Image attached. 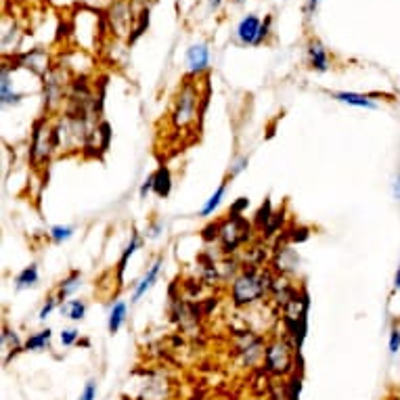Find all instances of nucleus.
I'll use <instances>...</instances> for the list:
<instances>
[{
	"label": "nucleus",
	"instance_id": "nucleus-1",
	"mask_svg": "<svg viewBox=\"0 0 400 400\" xmlns=\"http://www.w3.org/2000/svg\"><path fill=\"white\" fill-rule=\"evenodd\" d=\"M271 287H273L271 275L269 273H256L252 269L233 281L230 296H233L235 306H248V304H254L260 296H264V291Z\"/></svg>",
	"mask_w": 400,
	"mask_h": 400
},
{
	"label": "nucleus",
	"instance_id": "nucleus-2",
	"mask_svg": "<svg viewBox=\"0 0 400 400\" xmlns=\"http://www.w3.org/2000/svg\"><path fill=\"white\" fill-rule=\"evenodd\" d=\"M199 105V93L197 89L187 82L181 93L176 95L174 99V109H172V124L179 128V130H185V128H191L195 122H197V109Z\"/></svg>",
	"mask_w": 400,
	"mask_h": 400
},
{
	"label": "nucleus",
	"instance_id": "nucleus-3",
	"mask_svg": "<svg viewBox=\"0 0 400 400\" xmlns=\"http://www.w3.org/2000/svg\"><path fill=\"white\" fill-rule=\"evenodd\" d=\"M250 222L244 216H228L226 222L220 226V242L224 252H235L242 244L248 242L250 237Z\"/></svg>",
	"mask_w": 400,
	"mask_h": 400
},
{
	"label": "nucleus",
	"instance_id": "nucleus-4",
	"mask_svg": "<svg viewBox=\"0 0 400 400\" xmlns=\"http://www.w3.org/2000/svg\"><path fill=\"white\" fill-rule=\"evenodd\" d=\"M264 367L269 373L273 375H287L291 373L293 369V352H291V346L277 340L273 342L266 350H264Z\"/></svg>",
	"mask_w": 400,
	"mask_h": 400
},
{
	"label": "nucleus",
	"instance_id": "nucleus-5",
	"mask_svg": "<svg viewBox=\"0 0 400 400\" xmlns=\"http://www.w3.org/2000/svg\"><path fill=\"white\" fill-rule=\"evenodd\" d=\"M57 147L55 143V130L46 128L42 122L36 124L34 128V140H32V159L34 164H42L48 159L51 151Z\"/></svg>",
	"mask_w": 400,
	"mask_h": 400
},
{
	"label": "nucleus",
	"instance_id": "nucleus-6",
	"mask_svg": "<svg viewBox=\"0 0 400 400\" xmlns=\"http://www.w3.org/2000/svg\"><path fill=\"white\" fill-rule=\"evenodd\" d=\"M308 63L314 71H327L329 69V55L325 44L318 38H310L308 40Z\"/></svg>",
	"mask_w": 400,
	"mask_h": 400
},
{
	"label": "nucleus",
	"instance_id": "nucleus-7",
	"mask_svg": "<svg viewBox=\"0 0 400 400\" xmlns=\"http://www.w3.org/2000/svg\"><path fill=\"white\" fill-rule=\"evenodd\" d=\"M260 28H262V21H260L256 15L244 17L242 24L237 26V38H239V42L256 46V44H258V36H260Z\"/></svg>",
	"mask_w": 400,
	"mask_h": 400
},
{
	"label": "nucleus",
	"instance_id": "nucleus-8",
	"mask_svg": "<svg viewBox=\"0 0 400 400\" xmlns=\"http://www.w3.org/2000/svg\"><path fill=\"white\" fill-rule=\"evenodd\" d=\"M187 65H189L191 73H195V75L206 71L208 65H210V48H208V44H193V46H189V51H187Z\"/></svg>",
	"mask_w": 400,
	"mask_h": 400
},
{
	"label": "nucleus",
	"instance_id": "nucleus-9",
	"mask_svg": "<svg viewBox=\"0 0 400 400\" xmlns=\"http://www.w3.org/2000/svg\"><path fill=\"white\" fill-rule=\"evenodd\" d=\"M162 264H164V258H157L153 264H151V269L145 273V277L138 281V285H136V289H134V293H132V302H138L153 285H155V281H157V277H159V271H162Z\"/></svg>",
	"mask_w": 400,
	"mask_h": 400
},
{
	"label": "nucleus",
	"instance_id": "nucleus-10",
	"mask_svg": "<svg viewBox=\"0 0 400 400\" xmlns=\"http://www.w3.org/2000/svg\"><path fill=\"white\" fill-rule=\"evenodd\" d=\"M336 101L352 105V107H363V109H377L379 105L369 97V95H361V93H350V91H342V93H334L331 95Z\"/></svg>",
	"mask_w": 400,
	"mask_h": 400
},
{
	"label": "nucleus",
	"instance_id": "nucleus-11",
	"mask_svg": "<svg viewBox=\"0 0 400 400\" xmlns=\"http://www.w3.org/2000/svg\"><path fill=\"white\" fill-rule=\"evenodd\" d=\"M153 179H155L153 193H155L157 197H168L170 191H172V172L168 170V166H159V168L153 172Z\"/></svg>",
	"mask_w": 400,
	"mask_h": 400
},
{
	"label": "nucleus",
	"instance_id": "nucleus-12",
	"mask_svg": "<svg viewBox=\"0 0 400 400\" xmlns=\"http://www.w3.org/2000/svg\"><path fill=\"white\" fill-rule=\"evenodd\" d=\"M124 321H126V304H124V302H116L113 308H111V312H109V323H107L109 334H111V336L118 334V331L122 329Z\"/></svg>",
	"mask_w": 400,
	"mask_h": 400
},
{
	"label": "nucleus",
	"instance_id": "nucleus-13",
	"mask_svg": "<svg viewBox=\"0 0 400 400\" xmlns=\"http://www.w3.org/2000/svg\"><path fill=\"white\" fill-rule=\"evenodd\" d=\"M138 246H140V239H138V233L134 230L132 237H130V244L126 246V250L122 252L120 262H118V281H122V275H124V271H126V264H128V260L132 258V254L138 250Z\"/></svg>",
	"mask_w": 400,
	"mask_h": 400
},
{
	"label": "nucleus",
	"instance_id": "nucleus-14",
	"mask_svg": "<svg viewBox=\"0 0 400 400\" xmlns=\"http://www.w3.org/2000/svg\"><path fill=\"white\" fill-rule=\"evenodd\" d=\"M80 277H82V275H80V271H71V273H69V277L61 281V285H59V293H57V300H59L61 304L65 302V298H67V296H71V293L80 287Z\"/></svg>",
	"mask_w": 400,
	"mask_h": 400
},
{
	"label": "nucleus",
	"instance_id": "nucleus-15",
	"mask_svg": "<svg viewBox=\"0 0 400 400\" xmlns=\"http://www.w3.org/2000/svg\"><path fill=\"white\" fill-rule=\"evenodd\" d=\"M36 283H38V266H36V264L26 266V269L15 277V287H17V289H28V287H34Z\"/></svg>",
	"mask_w": 400,
	"mask_h": 400
},
{
	"label": "nucleus",
	"instance_id": "nucleus-16",
	"mask_svg": "<svg viewBox=\"0 0 400 400\" xmlns=\"http://www.w3.org/2000/svg\"><path fill=\"white\" fill-rule=\"evenodd\" d=\"M51 338H53V331L46 327V329H42V331H38V334H34V336H30L28 340H26V344H24V348L30 352V350H42L48 342H51Z\"/></svg>",
	"mask_w": 400,
	"mask_h": 400
},
{
	"label": "nucleus",
	"instance_id": "nucleus-17",
	"mask_svg": "<svg viewBox=\"0 0 400 400\" xmlns=\"http://www.w3.org/2000/svg\"><path fill=\"white\" fill-rule=\"evenodd\" d=\"M147 28H149V7L140 11V15H138V24L130 30L132 34L128 36V44L136 42V40H138V38L147 32Z\"/></svg>",
	"mask_w": 400,
	"mask_h": 400
},
{
	"label": "nucleus",
	"instance_id": "nucleus-18",
	"mask_svg": "<svg viewBox=\"0 0 400 400\" xmlns=\"http://www.w3.org/2000/svg\"><path fill=\"white\" fill-rule=\"evenodd\" d=\"M224 191H226V183H222L216 191H214V195L203 203V208H201V216H212L214 214V210L220 206V201H222V197H224Z\"/></svg>",
	"mask_w": 400,
	"mask_h": 400
},
{
	"label": "nucleus",
	"instance_id": "nucleus-19",
	"mask_svg": "<svg viewBox=\"0 0 400 400\" xmlns=\"http://www.w3.org/2000/svg\"><path fill=\"white\" fill-rule=\"evenodd\" d=\"M65 310H67V316L71 318V321H82L84 314H87V304L82 300H71L65 306Z\"/></svg>",
	"mask_w": 400,
	"mask_h": 400
},
{
	"label": "nucleus",
	"instance_id": "nucleus-20",
	"mask_svg": "<svg viewBox=\"0 0 400 400\" xmlns=\"http://www.w3.org/2000/svg\"><path fill=\"white\" fill-rule=\"evenodd\" d=\"M73 235V226H53L51 228V237H53V242L55 244H63V242H67V239Z\"/></svg>",
	"mask_w": 400,
	"mask_h": 400
},
{
	"label": "nucleus",
	"instance_id": "nucleus-21",
	"mask_svg": "<svg viewBox=\"0 0 400 400\" xmlns=\"http://www.w3.org/2000/svg\"><path fill=\"white\" fill-rule=\"evenodd\" d=\"M390 356H396L400 352V325H394L390 329V342H388Z\"/></svg>",
	"mask_w": 400,
	"mask_h": 400
},
{
	"label": "nucleus",
	"instance_id": "nucleus-22",
	"mask_svg": "<svg viewBox=\"0 0 400 400\" xmlns=\"http://www.w3.org/2000/svg\"><path fill=\"white\" fill-rule=\"evenodd\" d=\"M300 390H302V377L293 375L289 381V392H287V400H300Z\"/></svg>",
	"mask_w": 400,
	"mask_h": 400
},
{
	"label": "nucleus",
	"instance_id": "nucleus-23",
	"mask_svg": "<svg viewBox=\"0 0 400 400\" xmlns=\"http://www.w3.org/2000/svg\"><path fill=\"white\" fill-rule=\"evenodd\" d=\"M78 400H97V383L93 379L87 381V385H84V390H82V394H80Z\"/></svg>",
	"mask_w": 400,
	"mask_h": 400
},
{
	"label": "nucleus",
	"instance_id": "nucleus-24",
	"mask_svg": "<svg viewBox=\"0 0 400 400\" xmlns=\"http://www.w3.org/2000/svg\"><path fill=\"white\" fill-rule=\"evenodd\" d=\"M248 206H250V199H248V197H239V199L230 206V214H233V216H242L244 210H248Z\"/></svg>",
	"mask_w": 400,
	"mask_h": 400
},
{
	"label": "nucleus",
	"instance_id": "nucleus-25",
	"mask_svg": "<svg viewBox=\"0 0 400 400\" xmlns=\"http://www.w3.org/2000/svg\"><path fill=\"white\" fill-rule=\"evenodd\" d=\"M323 0H304V15L306 19L314 17V13L318 11V5H321Z\"/></svg>",
	"mask_w": 400,
	"mask_h": 400
},
{
	"label": "nucleus",
	"instance_id": "nucleus-26",
	"mask_svg": "<svg viewBox=\"0 0 400 400\" xmlns=\"http://www.w3.org/2000/svg\"><path fill=\"white\" fill-rule=\"evenodd\" d=\"M57 302H59L57 298H48V300L44 302V306H42V308H40V312H38V318H40V321H44V318H46V316L55 310Z\"/></svg>",
	"mask_w": 400,
	"mask_h": 400
},
{
	"label": "nucleus",
	"instance_id": "nucleus-27",
	"mask_svg": "<svg viewBox=\"0 0 400 400\" xmlns=\"http://www.w3.org/2000/svg\"><path fill=\"white\" fill-rule=\"evenodd\" d=\"M153 185H155V179H153V174H149L147 176V181L140 185V189H138V195H140V199H145L151 191H153Z\"/></svg>",
	"mask_w": 400,
	"mask_h": 400
},
{
	"label": "nucleus",
	"instance_id": "nucleus-28",
	"mask_svg": "<svg viewBox=\"0 0 400 400\" xmlns=\"http://www.w3.org/2000/svg\"><path fill=\"white\" fill-rule=\"evenodd\" d=\"M78 336H80V334H78L75 329H65V331L61 334V344H63V346H71V344L78 340Z\"/></svg>",
	"mask_w": 400,
	"mask_h": 400
},
{
	"label": "nucleus",
	"instance_id": "nucleus-29",
	"mask_svg": "<svg viewBox=\"0 0 400 400\" xmlns=\"http://www.w3.org/2000/svg\"><path fill=\"white\" fill-rule=\"evenodd\" d=\"M271 24H273V17H266V19L262 21L260 36H258V44H262V42L266 40V36H269V32H271ZM258 44H256V46H258Z\"/></svg>",
	"mask_w": 400,
	"mask_h": 400
},
{
	"label": "nucleus",
	"instance_id": "nucleus-30",
	"mask_svg": "<svg viewBox=\"0 0 400 400\" xmlns=\"http://www.w3.org/2000/svg\"><path fill=\"white\" fill-rule=\"evenodd\" d=\"M269 214H271V201H266V203L262 206V210L258 212V218H256V222H258V224H262V220L266 222V220L271 218Z\"/></svg>",
	"mask_w": 400,
	"mask_h": 400
},
{
	"label": "nucleus",
	"instance_id": "nucleus-31",
	"mask_svg": "<svg viewBox=\"0 0 400 400\" xmlns=\"http://www.w3.org/2000/svg\"><path fill=\"white\" fill-rule=\"evenodd\" d=\"M392 193H394V197L400 201V170H398V174H396V179H394V183H392Z\"/></svg>",
	"mask_w": 400,
	"mask_h": 400
},
{
	"label": "nucleus",
	"instance_id": "nucleus-32",
	"mask_svg": "<svg viewBox=\"0 0 400 400\" xmlns=\"http://www.w3.org/2000/svg\"><path fill=\"white\" fill-rule=\"evenodd\" d=\"M246 166H248V157H242V159H239V162H237V164H235V168H233V170H230V174H233V176H235V174H237V172H242V170H244V168H246Z\"/></svg>",
	"mask_w": 400,
	"mask_h": 400
},
{
	"label": "nucleus",
	"instance_id": "nucleus-33",
	"mask_svg": "<svg viewBox=\"0 0 400 400\" xmlns=\"http://www.w3.org/2000/svg\"><path fill=\"white\" fill-rule=\"evenodd\" d=\"M394 291H400V262H398V269L394 273Z\"/></svg>",
	"mask_w": 400,
	"mask_h": 400
},
{
	"label": "nucleus",
	"instance_id": "nucleus-34",
	"mask_svg": "<svg viewBox=\"0 0 400 400\" xmlns=\"http://www.w3.org/2000/svg\"><path fill=\"white\" fill-rule=\"evenodd\" d=\"M218 7H220V0H210V9H214V11H216Z\"/></svg>",
	"mask_w": 400,
	"mask_h": 400
},
{
	"label": "nucleus",
	"instance_id": "nucleus-35",
	"mask_svg": "<svg viewBox=\"0 0 400 400\" xmlns=\"http://www.w3.org/2000/svg\"><path fill=\"white\" fill-rule=\"evenodd\" d=\"M237 3H242V0H237Z\"/></svg>",
	"mask_w": 400,
	"mask_h": 400
}]
</instances>
